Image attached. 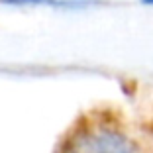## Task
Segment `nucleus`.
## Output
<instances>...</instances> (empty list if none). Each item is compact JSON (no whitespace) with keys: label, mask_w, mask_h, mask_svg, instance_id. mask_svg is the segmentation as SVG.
<instances>
[{"label":"nucleus","mask_w":153,"mask_h":153,"mask_svg":"<svg viewBox=\"0 0 153 153\" xmlns=\"http://www.w3.org/2000/svg\"><path fill=\"white\" fill-rule=\"evenodd\" d=\"M69 153H141V149L122 130L100 124L79 131L69 143Z\"/></svg>","instance_id":"nucleus-1"},{"label":"nucleus","mask_w":153,"mask_h":153,"mask_svg":"<svg viewBox=\"0 0 153 153\" xmlns=\"http://www.w3.org/2000/svg\"><path fill=\"white\" fill-rule=\"evenodd\" d=\"M0 4L8 6H51L63 10H85L96 6V0H0Z\"/></svg>","instance_id":"nucleus-2"},{"label":"nucleus","mask_w":153,"mask_h":153,"mask_svg":"<svg viewBox=\"0 0 153 153\" xmlns=\"http://www.w3.org/2000/svg\"><path fill=\"white\" fill-rule=\"evenodd\" d=\"M141 4H147V6H153V0H140Z\"/></svg>","instance_id":"nucleus-3"}]
</instances>
